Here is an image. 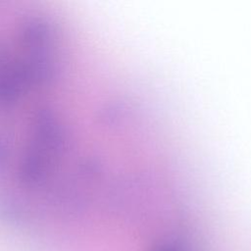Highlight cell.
<instances>
[{
  "label": "cell",
  "instance_id": "1",
  "mask_svg": "<svg viewBox=\"0 0 251 251\" xmlns=\"http://www.w3.org/2000/svg\"><path fill=\"white\" fill-rule=\"evenodd\" d=\"M154 251H184V250L181 246H178L175 243H171V244L162 245L160 248H157Z\"/></svg>",
  "mask_w": 251,
  "mask_h": 251
}]
</instances>
